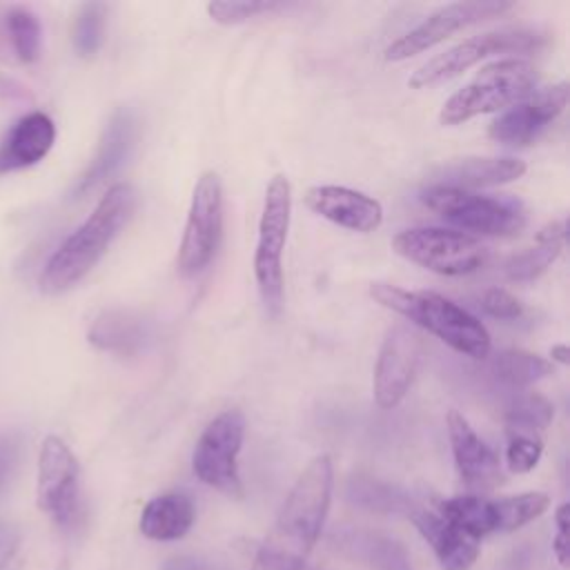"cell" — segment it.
I'll return each instance as SVG.
<instances>
[{
  "mask_svg": "<svg viewBox=\"0 0 570 570\" xmlns=\"http://www.w3.org/2000/svg\"><path fill=\"white\" fill-rule=\"evenodd\" d=\"M334 488L330 454L314 456L294 481L249 570H303L321 537Z\"/></svg>",
  "mask_w": 570,
  "mask_h": 570,
  "instance_id": "6da1fadb",
  "label": "cell"
},
{
  "mask_svg": "<svg viewBox=\"0 0 570 570\" xmlns=\"http://www.w3.org/2000/svg\"><path fill=\"white\" fill-rule=\"evenodd\" d=\"M134 209V187L129 183L111 185L87 216V220L51 254L38 278L40 289L53 296L71 289L78 281H82L129 223Z\"/></svg>",
  "mask_w": 570,
  "mask_h": 570,
  "instance_id": "7a4b0ae2",
  "label": "cell"
},
{
  "mask_svg": "<svg viewBox=\"0 0 570 570\" xmlns=\"http://www.w3.org/2000/svg\"><path fill=\"white\" fill-rule=\"evenodd\" d=\"M370 296L383 307L401 314L405 321L428 330L463 356L485 358L490 354L492 341L485 325L436 292L403 289L390 283H372Z\"/></svg>",
  "mask_w": 570,
  "mask_h": 570,
  "instance_id": "3957f363",
  "label": "cell"
},
{
  "mask_svg": "<svg viewBox=\"0 0 570 570\" xmlns=\"http://www.w3.org/2000/svg\"><path fill=\"white\" fill-rule=\"evenodd\" d=\"M534 85L537 71L530 62L519 58L490 62L443 102L439 120L441 125L454 127L474 116L499 111L528 98L534 91Z\"/></svg>",
  "mask_w": 570,
  "mask_h": 570,
  "instance_id": "277c9868",
  "label": "cell"
},
{
  "mask_svg": "<svg viewBox=\"0 0 570 570\" xmlns=\"http://www.w3.org/2000/svg\"><path fill=\"white\" fill-rule=\"evenodd\" d=\"M292 218V185L283 174L272 176L265 189L254 252V276L267 314L283 307V249Z\"/></svg>",
  "mask_w": 570,
  "mask_h": 570,
  "instance_id": "5b68a950",
  "label": "cell"
},
{
  "mask_svg": "<svg viewBox=\"0 0 570 570\" xmlns=\"http://www.w3.org/2000/svg\"><path fill=\"white\" fill-rule=\"evenodd\" d=\"M421 200L443 220L456 225L461 232L481 236H514L525 227V212L519 203L508 198L481 196L474 191L450 187H425Z\"/></svg>",
  "mask_w": 570,
  "mask_h": 570,
  "instance_id": "8992f818",
  "label": "cell"
},
{
  "mask_svg": "<svg viewBox=\"0 0 570 570\" xmlns=\"http://www.w3.org/2000/svg\"><path fill=\"white\" fill-rule=\"evenodd\" d=\"M548 42V33L530 27H503L494 31H485L481 36H472L443 53H436L428 62H423L407 80L412 89L434 87L443 80H450L490 53H525L543 47Z\"/></svg>",
  "mask_w": 570,
  "mask_h": 570,
  "instance_id": "52a82bcc",
  "label": "cell"
},
{
  "mask_svg": "<svg viewBox=\"0 0 570 570\" xmlns=\"http://www.w3.org/2000/svg\"><path fill=\"white\" fill-rule=\"evenodd\" d=\"M392 249L441 276H463L476 272L485 258V247L470 234L443 227H412L392 238Z\"/></svg>",
  "mask_w": 570,
  "mask_h": 570,
  "instance_id": "ba28073f",
  "label": "cell"
},
{
  "mask_svg": "<svg viewBox=\"0 0 570 570\" xmlns=\"http://www.w3.org/2000/svg\"><path fill=\"white\" fill-rule=\"evenodd\" d=\"M245 439V416L240 410L229 407L216 414L196 441L191 454L194 474L209 488L227 494L240 497V474L238 454Z\"/></svg>",
  "mask_w": 570,
  "mask_h": 570,
  "instance_id": "9c48e42d",
  "label": "cell"
},
{
  "mask_svg": "<svg viewBox=\"0 0 570 570\" xmlns=\"http://www.w3.org/2000/svg\"><path fill=\"white\" fill-rule=\"evenodd\" d=\"M223 236V183L216 171H203L194 185L191 205L178 249V272L200 274L216 256Z\"/></svg>",
  "mask_w": 570,
  "mask_h": 570,
  "instance_id": "30bf717a",
  "label": "cell"
},
{
  "mask_svg": "<svg viewBox=\"0 0 570 570\" xmlns=\"http://www.w3.org/2000/svg\"><path fill=\"white\" fill-rule=\"evenodd\" d=\"M36 501L60 528H69L80 514V468L69 445L53 434L38 454Z\"/></svg>",
  "mask_w": 570,
  "mask_h": 570,
  "instance_id": "8fae6325",
  "label": "cell"
},
{
  "mask_svg": "<svg viewBox=\"0 0 570 570\" xmlns=\"http://www.w3.org/2000/svg\"><path fill=\"white\" fill-rule=\"evenodd\" d=\"M512 9V2L503 0H474V2H452L445 7H439L432 11L421 24L410 29L405 36L394 40L385 49V60H405L410 56H416L445 38H450L454 31L465 29L470 24L499 18Z\"/></svg>",
  "mask_w": 570,
  "mask_h": 570,
  "instance_id": "7c38bea8",
  "label": "cell"
},
{
  "mask_svg": "<svg viewBox=\"0 0 570 570\" xmlns=\"http://www.w3.org/2000/svg\"><path fill=\"white\" fill-rule=\"evenodd\" d=\"M421 358V336L407 325L396 323L387 330L374 365V401L383 410L396 407L412 385Z\"/></svg>",
  "mask_w": 570,
  "mask_h": 570,
  "instance_id": "4fadbf2b",
  "label": "cell"
},
{
  "mask_svg": "<svg viewBox=\"0 0 570 570\" xmlns=\"http://www.w3.org/2000/svg\"><path fill=\"white\" fill-rule=\"evenodd\" d=\"M566 102L568 82L546 87L537 94H530L501 116H497L488 127V136L494 142L503 145H528L563 111Z\"/></svg>",
  "mask_w": 570,
  "mask_h": 570,
  "instance_id": "5bb4252c",
  "label": "cell"
},
{
  "mask_svg": "<svg viewBox=\"0 0 570 570\" xmlns=\"http://www.w3.org/2000/svg\"><path fill=\"white\" fill-rule=\"evenodd\" d=\"M452 456L461 481L476 492H488L503 483V472L494 450L474 432L468 419L459 410H450L445 416Z\"/></svg>",
  "mask_w": 570,
  "mask_h": 570,
  "instance_id": "9a60e30c",
  "label": "cell"
},
{
  "mask_svg": "<svg viewBox=\"0 0 570 570\" xmlns=\"http://www.w3.org/2000/svg\"><path fill=\"white\" fill-rule=\"evenodd\" d=\"M305 205L330 223L352 232H374L383 223V207L376 198L338 185H316L303 196Z\"/></svg>",
  "mask_w": 570,
  "mask_h": 570,
  "instance_id": "2e32d148",
  "label": "cell"
},
{
  "mask_svg": "<svg viewBox=\"0 0 570 570\" xmlns=\"http://www.w3.org/2000/svg\"><path fill=\"white\" fill-rule=\"evenodd\" d=\"M330 546L341 557L370 570H412V559L399 539L363 528H336Z\"/></svg>",
  "mask_w": 570,
  "mask_h": 570,
  "instance_id": "e0dca14e",
  "label": "cell"
},
{
  "mask_svg": "<svg viewBox=\"0 0 570 570\" xmlns=\"http://www.w3.org/2000/svg\"><path fill=\"white\" fill-rule=\"evenodd\" d=\"M525 174V163L512 156L503 158H461L432 171L428 187H450L472 191L479 187H492L519 180Z\"/></svg>",
  "mask_w": 570,
  "mask_h": 570,
  "instance_id": "ac0fdd59",
  "label": "cell"
},
{
  "mask_svg": "<svg viewBox=\"0 0 570 570\" xmlns=\"http://www.w3.org/2000/svg\"><path fill=\"white\" fill-rule=\"evenodd\" d=\"M56 140V125L42 111L22 116L0 142V174L18 171L40 163Z\"/></svg>",
  "mask_w": 570,
  "mask_h": 570,
  "instance_id": "d6986e66",
  "label": "cell"
},
{
  "mask_svg": "<svg viewBox=\"0 0 570 570\" xmlns=\"http://www.w3.org/2000/svg\"><path fill=\"white\" fill-rule=\"evenodd\" d=\"M421 537L434 550L441 570H470L479 557V539L432 510H414L410 514Z\"/></svg>",
  "mask_w": 570,
  "mask_h": 570,
  "instance_id": "ffe728a7",
  "label": "cell"
},
{
  "mask_svg": "<svg viewBox=\"0 0 570 570\" xmlns=\"http://www.w3.org/2000/svg\"><path fill=\"white\" fill-rule=\"evenodd\" d=\"M136 138V118L129 109L120 107L111 114V118L105 125L98 151L87 167V171L80 176L78 185L73 187V198L91 191L96 185L107 180L127 158L131 145Z\"/></svg>",
  "mask_w": 570,
  "mask_h": 570,
  "instance_id": "44dd1931",
  "label": "cell"
},
{
  "mask_svg": "<svg viewBox=\"0 0 570 570\" xmlns=\"http://www.w3.org/2000/svg\"><path fill=\"white\" fill-rule=\"evenodd\" d=\"M194 503L187 494L167 492L147 501L140 514V532L154 541H174L194 525Z\"/></svg>",
  "mask_w": 570,
  "mask_h": 570,
  "instance_id": "7402d4cb",
  "label": "cell"
},
{
  "mask_svg": "<svg viewBox=\"0 0 570 570\" xmlns=\"http://www.w3.org/2000/svg\"><path fill=\"white\" fill-rule=\"evenodd\" d=\"M87 338L102 352L136 354L147 338V325L129 309H105L94 318Z\"/></svg>",
  "mask_w": 570,
  "mask_h": 570,
  "instance_id": "603a6c76",
  "label": "cell"
},
{
  "mask_svg": "<svg viewBox=\"0 0 570 570\" xmlns=\"http://www.w3.org/2000/svg\"><path fill=\"white\" fill-rule=\"evenodd\" d=\"M345 497L352 505L370 510V512H383V514H412L416 510L412 497L385 481L372 479V476H352L347 481Z\"/></svg>",
  "mask_w": 570,
  "mask_h": 570,
  "instance_id": "cb8c5ba5",
  "label": "cell"
},
{
  "mask_svg": "<svg viewBox=\"0 0 570 570\" xmlns=\"http://www.w3.org/2000/svg\"><path fill=\"white\" fill-rule=\"evenodd\" d=\"M492 374L510 387H528L552 374V363L525 350H501L492 356Z\"/></svg>",
  "mask_w": 570,
  "mask_h": 570,
  "instance_id": "d4e9b609",
  "label": "cell"
},
{
  "mask_svg": "<svg viewBox=\"0 0 570 570\" xmlns=\"http://www.w3.org/2000/svg\"><path fill=\"white\" fill-rule=\"evenodd\" d=\"M439 514L452 521L454 525H459L463 532H468L474 539L497 532L492 501L476 494H463V497L439 501Z\"/></svg>",
  "mask_w": 570,
  "mask_h": 570,
  "instance_id": "484cf974",
  "label": "cell"
},
{
  "mask_svg": "<svg viewBox=\"0 0 570 570\" xmlns=\"http://www.w3.org/2000/svg\"><path fill=\"white\" fill-rule=\"evenodd\" d=\"M505 432H532L546 430L554 416L552 403L537 392H519L505 405Z\"/></svg>",
  "mask_w": 570,
  "mask_h": 570,
  "instance_id": "4316f807",
  "label": "cell"
},
{
  "mask_svg": "<svg viewBox=\"0 0 570 570\" xmlns=\"http://www.w3.org/2000/svg\"><path fill=\"white\" fill-rule=\"evenodd\" d=\"M550 505V497L543 492H523L492 501L497 532H512L532 519L541 517Z\"/></svg>",
  "mask_w": 570,
  "mask_h": 570,
  "instance_id": "83f0119b",
  "label": "cell"
},
{
  "mask_svg": "<svg viewBox=\"0 0 570 570\" xmlns=\"http://www.w3.org/2000/svg\"><path fill=\"white\" fill-rule=\"evenodd\" d=\"M561 249H563V243H559V240L537 243L534 247H528V249L510 256L503 265V274L517 283L534 281L559 258Z\"/></svg>",
  "mask_w": 570,
  "mask_h": 570,
  "instance_id": "f1b7e54d",
  "label": "cell"
},
{
  "mask_svg": "<svg viewBox=\"0 0 570 570\" xmlns=\"http://www.w3.org/2000/svg\"><path fill=\"white\" fill-rule=\"evenodd\" d=\"M7 24L18 58L22 62H36L42 51V27L38 16L31 9L13 7L7 13Z\"/></svg>",
  "mask_w": 570,
  "mask_h": 570,
  "instance_id": "f546056e",
  "label": "cell"
},
{
  "mask_svg": "<svg viewBox=\"0 0 570 570\" xmlns=\"http://www.w3.org/2000/svg\"><path fill=\"white\" fill-rule=\"evenodd\" d=\"M105 24H107V7L102 2H87L78 9L73 22V47L80 56L89 58L98 53L105 42Z\"/></svg>",
  "mask_w": 570,
  "mask_h": 570,
  "instance_id": "4dcf8cb0",
  "label": "cell"
},
{
  "mask_svg": "<svg viewBox=\"0 0 570 570\" xmlns=\"http://www.w3.org/2000/svg\"><path fill=\"white\" fill-rule=\"evenodd\" d=\"M285 4L272 2V0H214L207 4V13L212 20L220 24H238L249 18H256L261 13H272L283 9Z\"/></svg>",
  "mask_w": 570,
  "mask_h": 570,
  "instance_id": "1f68e13d",
  "label": "cell"
},
{
  "mask_svg": "<svg viewBox=\"0 0 570 570\" xmlns=\"http://www.w3.org/2000/svg\"><path fill=\"white\" fill-rule=\"evenodd\" d=\"M505 434H508L505 463L510 472H517V474L530 472L543 454V441L539 439V434H532V432H505Z\"/></svg>",
  "mask_w": 570,
  "mask_h": 570,
  "instance_id": "d6a6232c",
  "label": "cell"
},
{
  "mask_svg": "<svg viewBox=\"0 0 570 570\" xmlns=\"http://www.w3.org/2000/svg\"><path fill=\"white\" fill-rule=\"evenodd\" d=\"M481 307L494 318H517L523 312L521 303L503 287H490L481 298Z\"/></svg>",
  "mask_w": 570,
  "mask_h": 570,
  "instance_id": "836d02e7",
  "label": "cell"
},
{
  "mask_svg": "<svg viewBox=\"0 0 570 570\" xmlns=\"http://www.w3.org/2000/svg\"><path fill=\"white\" fill-rule=\"evenodd\" d=\"M20 459V441L13 434H7L0 439V499L4 497Z\"/></svg>",
  "mask_w": 570,
  "mask_h": 570,
  "instance_id": "e575fe53",
  "label": "cell"
},
{
  "mask_svg": "<svg viewBox=\"0 0 570 570\" xmlns=\"http://www.w3.org/2000/svg\"><path fill=\"white\" fill-rule=\"evenodd\" d=\"M554 521H557V537L552 541V550H554V557L561 566H568V559H570V539H568V528H570V505L568 503H561L554 512Z\"/></svg>",
  "mask_w": 570,
  "mask_h": 570,
  "instance_id": "d590c367",
  "label": "cell"
},
{
  "mask_svg": "<svg viewBox=\"0 0 570 570\" xmlns=\"http://www.w3.org/2000/svg\"><path fill=\"white\" fill-rule=\"evenodd\" d=\"M563 238H566V223L563 220H552V223L543 225L534 236L537 243H554V240L563 243Z\"/></svg>",
  "mask_w": 570,
  "mask_h": 570,
  "instance_id": "8d00e7d4",
  "label": "cell"
},
{
  "mask_svg": "<svg viewBox=\"0 0 570 570\" xmlns=\"http://www.w3.org/2000/svg\"><path fill=\"white\" fill-rule=\"evenodd\" d=\"M160 570H203V563L191 557H174Z\"/></svg>",
  "mask_w": 570,
  "mask_h": 570,
  "instance_id": "74e56055",
  "label": "cell"
},
{
  "mask_svg": "<svg viewBox=\"0 0 570 570\" xmlns=\"http://www.w3.org/2000/svg\"><path fill=\"white\" fill-rule=\"evenodd\" d=\"M550 356H552V361H557V363H561V365H568L570 363V350H568V345H552V350H550Z\"/></svg>",
  "mask_w": 570,
  "mask_h": 570,
  "instance_id": "f35d334b",
  "label": "cell"
},
{
  "mask_svg": "<svg viewBox=\"0 0 570 570\" xmlns=\"http://www.w3.org/2000/svg\"><path fill=\"white\" fill-rule=\"evenodd\" d=\"M16 550H18V541H13L11 546H7V548L0 552V570H7V568H9V563H11L13 554H16Z\"/></svg>",
  "mask_w": 570,
  "mask_h": 570,
  "instance_id": "ab89813d",
  "label": "cell"
},
{
  "mask_svg": "<svg viewBox=\"0 0 570 570\" xmlns=\"http://www.w3.org/2000/svg\"><path fill=\"white\" fill-rule=\"evenodd\" d=\"M13 541H18V537H16L7 525L0 523V552H2L7 546H11Z\"/></svg>",
  "mask_w": 570,
  "mask_h": 570,
  "instance_id": "60d3db41",
  "label": "cell"
},
{
  "mask_svg": "<svg viewBox=\"0 0 570 570\" xmlns=\"http://www.w3.org/2000/svg\"><path fill=\"white\" fill-rule=\"evenodd\" d=\"M53 570H71V566H69V561H67V559H62Z\"/></svg>",
  "mask_w": 570,
  "mask_h": 570,
  "instance_id": "b9f144b4",
  "label": "cell"
}]
</instances>
